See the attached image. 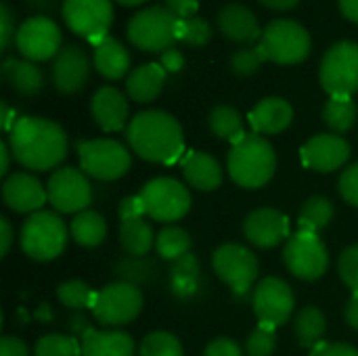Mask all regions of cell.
I'll list each match as a JSON object with an SVG mask.
<instances>
[{
  "label": "cell",
  "instance_id": "6da1fadb",
  "mask_svg": "<svg viewBox=\"0 0 358 356\" xmlns=\"http://www.w3.org/2000/svg\"><path fill=\"white\" fill-rule=\"evenodd\" d=\"M8 147L17 164L27 170H52L67 155V136L57 122L44 118H19L8 132Z\"/></svg>",
  "mask_w": 358,
  "mask_h": 356
},
{
  "label": "cell",
  "instance_id": "7a4b0ae2",
  "mask_svg": "<svg viewBox=\"0 0 358 356\" xmlns=\"http://www.w3.org/2000/svg\"><path fill=\"white\" fill-rule=\"evenodd\" d=\"M130 149L153 164H174L185 151V136L178 120L162 109L136 113L126 126Z\"/></svg>",
  "mask_w": 358,
  "mask_h": 356
},
{
  "label": "cell",
  "instance_id": "3957f363",
  "mask_svg": "<svg viewBox=\"0 0 358 356\" xmlns=\"http://www.w3.org/2000/svg\"><path fill=\"white\" fill-rule=\"evenodd\" d=\"M227 168L231 178L239 187L260 189L273 178L277 170V155L273 145L264 136L245 134L239 143L231 147Z\"/></svg>",
  "mask_w": 358,
  "mask_h": 356
},
{
  "label": "cell",
  "instance_id": "277c9868",
  "mask_svg": "<svg viewBox=\"0 0 358 356\" xmlns=\"http://www.w3.org/2000/svg\"><path fill=\"white\" fill-rule=\"evenodd\" d=\"M67 248V227L55 212H36L21 227V250L38 262L59 258Z\"/></svg>",
  "mask_w": 358,
  "mask_h": 356
},
{
  "label": "cell",
  "instance_id": "5b68a950",
  "mask_svg": "<svg viewBox=\"0 0 358 356\" xmlns=\"http://www.w3.org/2000/svg\"><path fill=\"white\" fill-rule=\"evenodd\" d=\"M128 40L147 52H164L178 40V19L164 6L138 10L128 21Z\"/></svg>",
  "mask_w": 358,
  "mask_h": 356
},
{
  "label": "cell",
  "instance_id": "8992f818",
  "mask_svg": "<svg viewBox=\"0 0 358 356\" xmlns=\"http://www.w3.org/2000/svg\"><path fill=\"white\" fill-rule=\"evenodd\" d=\"M260 46L268 61L279 65L302 63L310 52V36L304 25L292 19L271 21L260 38Z\"/></svg>",
  "mask_w": 358,
  "mask_h": 356
},
{
  "label": "cell",
  "instance_id": "52a82bcc",
  "mask_svg": "<svg viewBox=\"0 0 358 356\" xmlns=\"http://www.w3.org/2000/svg\"><path fill=\"white\" fill-rule=\"evenodd\" d=\"M80 170L96 180H117L130 170L128 149L113 138H92L78 143Z\"/></svg>",
  "mask_w": 358,
  "mask_h": 356
},
{
  "label": "cell",
  "instance_id": "ba28073f",
  "mask_svg": "<svg viewBox=\"0 0 358 356\" xmlns=\"http://www.w3.org/2000/svg\"><path fill=\"white\" fill-rule=\"evenodd\" d=\"M92 317L105 327H120L132 323L143 311V292L126 281L111 283L96 292Z\"/></svg>",
  "mask_w": 358,
  "mask_h": 356
},
{
  "label": "cell",
  "instance_id": "9c48e42d",
  "mask_svg": "<svg viewBox=\"0 0 358 356\" xmlns=\"http://www.w3.org/2000/svg\"><path fill=\"white\" fill-rule=\"evenodd\" d=\"M138 195L145 204L147 216L157 222H176L191 210V193L187 187L168 176L149 180Z\"/></svg>",
  "mask_w": 358,
  "mask_h": 356
},
{
  "label": "cell",
  "instance_id": "30bf717a",
  "mask_svg": "<svg viewBox=\"0 0 358 356\" xmlns=\"http://www.w3.org/2000/svg\"><path fill=\"white\" fill-rule=\"evenodd\" d=\"M321 84L331 97H352L358 90V44H334L321 61Z\"/></svg>",
  "mask_w": 358,
  "mask_h": 356
},
{
  "label": "cell",
  "instance_id": "8fae6325",
  "mask_svg": "<svg viewBox=\"0 0 358 356\" xmlns=\"http://www.w3.org/2000/svg\"><path fill=\"white\" fill-rule=\"evenodd\" d=\"M212 266L220 281H224L237 298H245L250 294L252 283L258 279L260 266L258 258L239 243H224L212 256Z\"/></svg>",
  "mask_w": 358,
  "mask_h": 356
},
{
  "label": "cell",
  "instance_id": "7c38bea8",
  "mask_svg": "<svg viewBox=\"0 0 358 356\" xmlns=\"http://www.w3.org/2000/svg\"><path fill=\"white\" fill-rule=\"evenodd\" d=\"M283 262L292 275L304 281L323 277L329 269V252L319 235L298 231L287 239L283 250Z\"/></svg>",
  "mask_w": 358,
  "mask_h": 356
},
{
  "label": "cell",
  "instance_id": "4fadbf2b",
  "mask_svg": "<svg viewBox=\"0 0 358 356\" xmlns=\"http://www.w3.org/2000/svg\"><path fill=\"white\" fill-rule=\"evenodd\" d=\"M63 19L73 34L99 44L111 27L113 4L111 0H65Z\"/></svg>",
  "mask_w": 358,
  "mask_h": 356
},
{
  "label": "cell",
  "instance_id": "5bb4252c",
  "mask_svg": "<svg viewBox=\"0 0 358 356\" xmlns=\"http://www.w3.org/2000/svg\"><path fill=\"white\" fill-rule=\"evenodd\" d=\"M48 201L61 214H80L92 204V187L86 174L78 168H61L50 174Z\"/></svg>",
  "mask_w": 358,
  "mask_h": 356
},
{
  "label": "cell",
  "instance_id": "9a60e30c",
  "mask_svg": "<svg viewBox=\"0 0 358 356\" xmlns=\"http://www.w3.org/2000/svg\"><path fill=\"white\" fill-rule=\"evenodd\" d=\"M252 304H254V313L260 325L277 329L285 321H289L294 306H296V298H294L292 287L285 281L277 277H266L254 290Z\"/></svg>",
  "mask_w": 358,
  "mask_h": 356
},
{
  "label": "cell",
  "instance_id": "2e32d148",
  "mask_svg": "<svg viewBox=\"0 0 358 356\" xmlns=\"http://www.w3.org/2000/svg\"><path fill=\"white\" fill-rule=\"evenodd\" d=\"M15 42L27 61H48L61 50V29L48 17H29L17 29Z\"/></svg>",
  "mask_w": 358,
  "mask_h": 356
},
{
  "label": "cell",
  "instance_id": "e0dca14e",
  "mask_svg": "<svg viewBox=\"0 0 358 356\" xmlns=\"http://www.w3.org/2000/svg\"><path fill=\"white\" fill-rule=\"evenodd\" d=\"M350 157V145L338 134H317L302 149L300 159L308 170L315 172H334L340 170Z\"/></svg>",
  "mask_w": 358,
  "mask_h": 356
},
{
  "label": "cell",
  "instance_id": "ac0fdd59",
  "mask_svg": "<svg viewBox=\"0 0 358 356\" xmlns=\"http://www.w3.org/2000/svg\"><path fill=\"white\" fill-rule=\"evenodd\" d=\"M52 84L61 94H73L84 88L90 76V59L80 46H63L52 59Z\"/></svg>",
  "mask_w": 358,
  "mask_h": 356
},
{
  "label": "cell",
  "instance_id": "d6986e66",
  "mask_svg": "<svg viewBox=\"0 0 358 356\" xmlns=\"http://www.w3.org/2000/svg\"><path fill=\"white\" fill-rule=\"evenodd\" d=\"M243 235L256 248H275L289 237V218L273 208H258L243 220Z\"/></svg>",
  "mask_w": 358,
  "mask_h": 356
},
{
  "label": "cell",
  "instance_id": "ffe728a7",
  "mask_svg": "<svg viewBox=\"0 0 358 356\" xmlns=\"http://www.w3.org/2000/svg\"><path fill=\"white\" fill-rule=\"evenodd\" d=\"M4 204L17 214H36L48 201V191L29 172H15L2 185Z\"/></svg>",
  "mask_w": 358,
  "mask_h": 356
},
{
  "label": "cell",
  "instance_id": "44dd1931",
  "mask_svg": "<svg viewBox=\"0 0 358 356\" xmlns=\"http://www.w3.org/2000/svg\"><path fill=\"white\" fill-rule=\"evenodd\" d=\"M90 109H92V118H94L96 126H101V130H105V132L122 130L126 126L128 113H130L128 99L113 86L99 88L90 101Z\"/></svg>",
  "mask_w": 358,
  "mask_h": 356
},
{
  "label": "cell",
  "instance_id": "7402d4cb",
  "mask_svg": "<svg viewBox=\"0 0 358 356\" xmlns=\"http://www.w3.org/2000/svg\"><path fill=\"white\" fill-rule=\"evenodd\" d=\"M218 27L220 31L239 44H252L262 38V27L256 15L243 4H227L218 13Z\"/></svg>",
  "mask_w": 358,
  "mask_h": 356
},
{
  "label": "cell",
  "instance_id": "603a6c76",
  "mask_svg": "<svg viewBox=\"0 0 358 356\" xmlns=\"http://www.w3.org/2000/svg\"><path fill=\"white\" fill-rule=\"evenodd\" d=\"M292 120H294V109L281 97L262 99L250 111V124L256 134H279L285 128H289Z\"/></svg>",
  "mask_w": 358,
  "mask_h": 356
},
{
  "label": "cell",
  "instance_id": "cb8c5ba5",
  "mask_svg": "<svg viewBox=\"0 0 358 356\" xmlns=\"http://www.w3.org/2000/svg\"><path fill=\"white\" fill-rule=\"evenodd\" d=\"M166 69L162 63H145L128 73L126 78V92L136 103H151L159 97L166 84Z\"/></svg>",
  "mask_w": 358,
  "mask_h": 356
},
{
  "label": "cell",
  "instance_id": "d4e9b609",
  "mask_svg": "<svg viewBox=\"0 0 358 356\" xmlns=\"http://www.w3.org/2000/svg\"><path fill=\"white\" fill-rule=\"evenodd\" d=\"M82 356H134V340L117 329H90L82 342Z\"/></svg>",
  "mask_w": 358,
  "mask_h": 356
},
{
  "label": "cell",
  "instance_id": "484cf974",
  "mask_svg": "<svg viewBox=\"0 0 358 356\" xmlns=\"http://www.w3.org/2000/svg\"><path fill=\"white\" fill-rule=\"evenodd\" d=\"M185 180L197 191H214L222 183V170L216 157L203 151H193L182 162Z\"/></svg>",
  "mask_w": 358,
  "mask_h": 356
},
{
  "label": "cell",
  "instance_id": "4316f807",
  "mask_svg": "<svg viewBox=\"0 0 358 356\" xmlns=\"http://www.w3.org/2000/svg\"><path fill=\"white\" fill-rule=\"evenodd\" d=\"M92 63L96 71L107 78V80H120L128 73L130 69V52L126 46L115 40V38H105L94 46V57Z\"/></svg>",
  "mask_w": 358,
  "mask_h": 356
},
{
  "label": "cell",
  "instance_id": "83f0119b",
  "mask_svg": "<svg viewBox=\"0 0 358 356\" xmlns=\"http://www.w3.org/2000/svg\"><path fill=\"white\" fill-rule=\"evenodd\" d=\"M2 76L6 84L23 97H34L44 88V76L34 61H17L8 57L2 61Z\"/></svg>",
  "mask_w": 358,
  "mask_h": 356
},
{
  "label": "cell",
  "instance_id": "f1b7e54d",
  "mask_svg": "<svg viewBox=\"0 0 358 356\" xmlns=\"http://www.w3.org/2000/svg\"><path fill=\"white\" fill-rule=\"evenodd\" d=\"M69 233L73 237V241L82 248H96L105 241L107 237V222L99 212L86 210L76 214V218L71 220Z\"/></svg>",
  "mask_w": 358,
  "mask_h": 356
},
{
  "label": "cell",
  "instance_id": "f546056e",
  "mask_svg": "<svg viewBox=\"0 0 358 356\" xmlns=\"http://www.w3.org/2000/svg\"><path fill=\"white\" fill-rule=\"evenodd\" d=\"M120 243L130 256H145L149 254L151 245L155 243L153 229L147 220L134 218V220H124L120 225Z\"/></svg>",
  "mask_w": 358,
  "mask_h": 356
},
{
  "label": "cell",
  "instance_id": "4dcf8cb0",
  "mask_svg": "<svg viewBox=\"0 0 358 356\" xmlns=\"http://www.w3.org/2000/svg\"><path fill=\"white\" fill-rule=\"evenodd\" d=\"M294 327H296V338H298L300 346L315 350L323 342V336L327 332V321L319 308L306 306L298 313Z\"/></svg>",
  "mask_w": 358,
  "mask_h": 356
},
{
  "label": "cell",
  "instance_id": "1f68e13d",
  "mask_svg": "<svg viewBox=\"0 0 358 356\" xmlns=\"http://www.w3.org/2000/svg\"><path fill=\"white\" fill-rule=\"evenodd\" d=\"M208 124H210V130L214 136H218L222 141H231L233 145L245 136L241 115L235 107H229V105L214 107L208 115Z\"/></svg>",
  "mask_w": 358,
  "mask_h": 356
},
{
  "label": "cell",
  "instance_id": "d6a6232c",
  "mask_svg": "<svg viewBox=\"0 0 358 356\" xmlns=\"http://www.w3.org/2000/svg\"><path fill=\"white\" fill-rule=\"evenodd\" d=\"M357 103L352 97H331L323 109V122L334 130V134H344L357 124Z\"/></svg>",
  "mask_w": 358,
  "mask_h": 356
},
{
  "label": "cell",
  "instance_id": "836d02e7",
  "mask_svg": "<svg viewBox=\"0 0 358 356\" xmlns=\"http://www.w3.org/2000/svg\"><path fill=\"white\" fill-rule=\"evenodd\" d=\"M331 218H334V204L323 195H315V197L306 199V204L302 206L298 227L304 233L319 235V231H323Z\"/></svg>",
  "mask_w": 358,
  "mask_h": 356
},
{
  "label": "cell",
  "instance_id": "e575fe53",
  "mask_svg": "<svg viewBox=\"0 0 358 356\" xmlns=\"http://www.w3.org/2000/svg\"><path fill=\"white\" fill-rule=\"evenodd\" d=\"M155 250H157L159 258L176 262V260L189 256L191 235L185 229H180V227H166L155 237Z\"/></svg>",
  "mask_w": 358,
  "mask_h": 356
},
{
  "label": "cell",
  "instance_id": "d590c367",
  "mask_svg": "<svg viewBox=\"0 0 358 356\" xmlns=\"http://www.w3.org/2000/svg\"><path fill=\"white\" fill-rule=\"evenodd\" d=\"M57 298L63 306L71 311H82V308H92L96 292H92L84 281L71 279V281H63L57 287Z\"/></svg>",
  "mask_w": 358,
  "mask_h": 356
},
{
  "label": "cell",
  "instance_id": "8d00e7d4",
  "mask_svg": "<svg viewBox=\"0 0 358 356\" xmlns=\"http://www.w3.org/2000/svg\"><path fill=\"white\" fill-rule=\"evenodd\" d=\"M157 271H159L157 262L145 260V256H141V258L130 256L128 260H122L115 266V275L124 277L126 283H130V285H138V283H147V281L155 279Z\"/></svg>",
  "mask_w": 358,
  "mask_h": 356
},
{
  "label": "cell",
  "instance_id": "74e56055",
  "mask_svg": "<svg viewBox=\"0 0 358 356\" xmlns=\"http://www.w3.org/2000/svg\"><path fill=\"white\" fill-rule=\"evenodd\" d=\"M138 356H182V344L168 332H153L141 342Z\"/></svg>",
  "mask_w": 358,
  "mask_h": 356
},
{
  "label": "cell",
  "instance_id": "f35d334b",
  "mask_svg": "<svg viewBox=\"0 0 358 356\" xmlns=\"http://www.w3.org/2000/svg\"><path fill=\"white\" fill-rule=\"evenodd\" d=\"M82 346L71 336L50 334L36 342L34 356H80Z\"/></svg>",
  "mask_w": 358,
  "mask_h": 356
},
{
  "label": "cell",
  "instance_id": "ab89813d",
  "mask_svg": "<svg viewBox=\"0 0 358 356\" xmlns=\"http://www.w3.org/2000/svg\"><path fill=\"white\" fill-rule=\"evenodd\" d=\"M178 40L189 46H206L212 40V27L201 17L178 19Z\"/></svg>",
  "mask_w": 358,
  "mask_h": 356
},
{
  "label": "cell",
  "instance_id": "60d3db41",
  "mask_svg": "<svg viewBox=\"0 0 358 356\" xmlns=\"http://www.w3.org/2000/svg\"><path fill=\"white\" fill-rule=\"evenodd\" d=\"M264 61H268V59H266V55H264V50H262L260 44H258V46H248V48L237 50V52L231 57V69H233L237 76L245 78V76L256 73Z\"/></svg>",
  "mask_w": 358,
  "mask_h": 356
},
{
  "label": "cell",
  "instance_id": "b9f144b4",
  "mask_svg": "<svg viewBox=\"0 0 358 356\" xmlns=\"http://www.w3.org/2000/svg\"><path fill=\"white\" fill-rule=\"evenodd\" d=\"M275 350H277V334L273 327L258 325L245 342L248 356H273Z\"/></svg>",
  "mask_w": 358,
  "mask_h": 356
},
{
  "label": "cell",
  "instance_id": "7bdbcfd3",
  "mask_svg": "<svg viewBox=\"0 0 358 356\" xmlns=\"http://www.w3.org/2000/svg\"><path fill=\"white\" fill-rule=\"evenodd\" d=\"M338 271L342 281L352 290V294H358V245H350L340 254Z\"/></svg>",
  "mask_w": 358,
  "mask_h": 356
},
{
  "label": "cell",
  "instance_id": "ee69618b",
  "mask_svg": "<svg viewBox=\"0 0 358 356\" xmlns=\"http://www.w3.org/2000/svg\"><path fill=\"white\" fill-rule=\"evenodd\" d=\"M340 193L342 197L358 208V164H352L350 168H346L340 176Z\"/></svg>",
  "mask_w": 358,
  "mask_h": 356
},
{
  "label": "cell",
  "instance_id": "f6af8a7d",
  "mask_svg": "<svg viewBox=\"0 0 358 356\" xmlns=\"http://www.w3.org/2000/svg\"><path fill=\"white\" fill-rule=\"evenodd\" d=\"M13 38H17V29H15V19H13V13L8 8L6 2L0 4V50L4 52Z\"/></svg>",
  "mask_w": 358,
  "mask_h": 356
},
{
  "label": "cell",
  "instance_id": "bcb514c9",
  "mask_svg": "<svg viewBox=\"0 0 358 356\" xmlns=\"http://www.w3.org/2000/svg\"><path fill=\"white\" fill-rule=\"evenodd\" d=\"M117 214L124 220H134V218H143L145 212V204L141 199V195H130V197H124L120 201V208H117Z\"/></svg>",
  "mask_w": 358,
  "mask_h": 356
},
{
  "label": "cell",
  "instance_id": "7dc6e473",
  "mask_svg": "<svg viewBox=\"0 0 358 356\" xmlns=\"http://www.w3.org/2000/svg\"><path fill=\"white\" fill-rule=\"evenodd\" d=\"M203 356H243V350L229 338H218L208 344Z\"/></svg>",
  "mask_w": 358,
  "mask_h": 356
},
{
  "label": "cell",
  "instance_id": "c3c4849f",
  "mask_svg": "<svg viewBox=\"0 0 358 356\" xmlns=\"http://www.w3.org/2000/svg\"><path fill=\"white\" fill-rule=\"evenodd\" d=\"M310 356H358V350L350 344H336V342H321Z\"/></svg>",
  "mask_w": 358,
  "mask_h": 356
},
{
  "label": "cell",
  "instance_id": "681fc988",
  "mask_svg": "<svg viewBox=\"0 0 358 356\" xmlns=\"http://www.w3.org/2000/svg\"><path fill=\"white\" fill-rule=\"evenodd\" d=\"M166 8L176 19H189V17H195L199 8V0H166Z\"/></svg>",
  "mask_w": 358,
  "mask_h": 356
},
{
  "label": "cell",
  "instance_id": "f907efd6",
  "mask_svg": "<svg viewBox=\"0 0 358 356\" xmlns=\"http://www.w3.org/2000/svg\"><path fill=\"white\" fill-rule=\"evenodd\" d=\"M0 356H29V348L15 336H4L0 342Z\"/></svg>",
  "mask_w": 358,
  "mask_h": 356
},
{
  "label": "cell",
  "instance_id": "816d5d0a",
  "mask_svg": "<svg viewBox=\"0 0 358 356\" xmlns=\"http://www.w3.org/2000/svg\"><path fill=\"white\" fill-rule=\"evenodd\" d=\"M162 67L168 71V73H176L185 67V57L178 48H168L162 52Z\"/></svg>",
  "mask_w": 358,
  "mask_h": 356
},
{
  "label": "cell",
  "instance_id": "f5cc1de1",
  "mask_svg": "<svg viewBox=\"0 0 358 356\" xmlns=\"http://www.w3.org/2000/svg\"><path fill=\"white\" fill-rule=\"evenodd\" d=\"M13 245V227L8 218H0V256H6Z\"/></svg>",
  "mask_w": 358,
  "mask_h": 356
},
{
  "label": "cell",
  "instance_id": "db71d44e",
  "mask_svg": "<svg viewBox=\"0 0 358 356\" xmlns=\"http://www.w3.org/2000/svg\"><path fill=\"white\" fill-rule=\"evenodd\" d=\"M67 327H69V332H73V334H78L80 338H84L92 327L88 325V319L84 317V315H73L69 321H67Z\"/></svg>",
  "mask_w": 358,
  "mask_h": 356
},
{
  "label": "cell",
  "instance_id": "11a10c76",
  "mask_svg": "<svg viewBox=\"0 0 358 356\" xmlns=\"http://www.w3.org/2000/svg\"><path fill=\"white\" fill-rule=\"evenodd\" d=\"M344 317H346L348 327H352L355 332H358V294H352V298L348 300Z\"/></svg>",
  "mask_w": 358,
  "mask_h": 356
},
{
  "label": "cell",
  "instance_id": "9f6ffc18",
  "mask_svg": "<svg viewBox=\"0 0 358 356\" xmlns=\"http://www.w3.org/2000/svg\"><path fill=\"white\" fill-rule=\"evenodd\" d=\"M0 111H2V128H4L6 132H10V130H13V126H15V122H17L19 118H17V113H15L6 103H2V105H0Z\"/></svg>",
  "mask_w": 358,
  "mask_h": 356
},
{
  "label": "cell",
  "instance_id": "6f0895ef",
  "mask_svg": "<svg viewBox=\"0 0 358 356\" xmlns=\"http://www.w3.org/2000/svg\"><path fill=\"white\" fill-rule=\"evenodd\" d=\"M340 8L346 19L358 23V0H340Z\"/></svg>",
  "mask_w": 358,
  "mask_h": 356
},
{
  "label": "cell",
  "instance_id": "680465c9",
  "mask_svg": "<svg viewBox=\"0 0 358 356\" xmlns=\"http://www.w3.org/2000/svg\"><path fill=\"white\" fill-rule=\"evenodd\" d=\"M10 147L8 143H0V176H6L8 168H10Z\"/></svg>",
  "mask_w": 358,
  "mask_h": 356
},
{
  "label": "cell",
  "instance_id": "91938a15",
  "mask_svg": "<svg viewBox=\"0 0 358 356\" xmlns=\"http://www.w3.org/2000/svg\"><path fill=\"white\" fill-rule=\"evenodd\" d=\"M264 6L273 8V10H289L294 8L300 0H260Z\"/></svg>",
  "mask_w": 358,
  "mask_h": 356
},
{
  "label": "cell",
  "instance_id": "94428289",
  "mask_svg": "<svg viewBox=\"0 0 358 356\" xmlns=\"http://www.w3.org/2000/svg\"><path fill=\"white\" fill-rule=\"evenodd\" d=\"M120 4H124V6H136V4H143L145 0H117Z\"/></svg>",
  "mask_w": 358,
  "mask_h": 356
}]
</instances>
